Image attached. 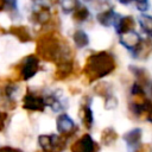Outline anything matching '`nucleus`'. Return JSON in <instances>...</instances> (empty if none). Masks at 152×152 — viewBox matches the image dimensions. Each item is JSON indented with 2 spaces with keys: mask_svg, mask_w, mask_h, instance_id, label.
Returning a JSON list of instances; mask_svg holds the SVG:
<instances>
[{
  "mask_svg": "<svg viewBox=\"0 0 152 152\" xmlns=\"http://www.w3.org/2000/svg\"><path fill=\"white\" fill-rule=\"evenodd\" d=\"M0 152H23V151L18 150V148H14V147H10V146H1Z\"/></svg>",
  "mask_w": 152,
  "mask_h": 152,
  "instance_id": "obj_27",
  "label": "nucleus"
},
{
  "mask_svg": "<svg viewBox=\"0 0 152 152\" xmlns=\"http://www.w3.org/2000/svg\"><path fill=\"white\" fill-rule=\"evenodd\" d=\"M78 5V0H62V8L64 12L74 11Z\"/></svg>",
  "mask_w": 152,
  "mask_h": 152,
  "instance_id": "obj_23",
  "label": "nucleus"
},
{
  "mask_svg": "<svg viewBox=\"0 0 152 152\" xmlns=\"http://www.w3.org/2000/svg\"><path fill=\"white\" fill-rule=\"evenodd\" d=\"M6 32H7V31H6V30H4V27H1V26H0V34H5Z\"/></svg>",
  "mask_w": 152,
  "mask_h": 152,
  "instance_id": "obj_31",
  "label": "nucleus"
},
{
  "mask_svg": "<svg viewBox=\"0 0 152 152\" xmlns=\"http://www.w3.org/2000/svg\"><path fill=\"white\" fill-rule=\"evenodd\" d=\"M141 137H142V131L140 128H133L124 135V139L129 146H137L140 142Z\"/></svg>",
  "mask_w": 152,
  "mask_h": 152,
  "instance_id": "obj_15",
  "label": "nucleus"
},
{
  "mask_svg": "<svg viewBox=\"0 0 152 152\" xmlns=\"http://www.w3.org/2000/svg\"><path fill=\"white\" fill-rule=\"evenodd\" d=\"M38 70H39V58L34 55H28L15 68L17 76H18L17 80L27 81L32 78Z\"/></svg>",
  "mask_w": 152,
  "mask_h": 152,
  "instance_id": "obj_3",
  "label": "nucleus"
},
{
  "mask_svg": "<svg viewBox=\"0 0 152 152\" xmlns=\"http://www.w3.org/2000/svg\"><path fill=\"white\" fill-rule=\"evenodd\" d=\"M135 152H152V146L150 144H141L135 148Z\"/></svg>",
  "mask_w": 152,
  "mask_h": 152,
  "instance_id": "obj_26",
  "label": "nucleus"
},
{
  "mask_svg": "<svg viewBox=\"0 0 152 152\" xmlns=\"http://www.w3.org/2000/svg\"><path fill=\"white\" fill-rule=\"evenodd\" d=\"M129 70L137 78V84H139L141 88L146 87L150 82V75H148V71L144 68H138V66H134V65H131L129 66Z\"/></svg>",
  "mask_w": 152,
  "mask_h": 152,
  "instance_id": "obj_10",
  "label": "nucleus"
},
{
  "mask_svg": "<svg viewBox=\"0 0 152 152\" xmlns=\"http://www.w3.org/2000/svg\"><path fill=\"white\" fill-rule=\"evenodd\" d=\"M45 101L42 96L27 90L26 95L23 99V107L27 110H33V112H43L45 108Z\"/></svg>",
  "mask_w": 152,
  "mask_h": 152,
  "instance_id": "obj_6",
  "label": "nucleus"
},
{
  "mask_svg": "<svg viewBox=\"0 0 152 152\" xmlns=\"http://www.w3.org/2000/svg\"><path fill=\"white\" fill-rule=\"evenodd\" d=\"M56 126H57V129L59 132V135H62L66 140H68V138L72 137L75 134V132L77 131L76 125L66 114H61L57 118Z\"/></svg>",
  "mask_w": 152,
  "mask_h": 152,
  "instance_id": "obj_4",
  "label": "nucleus"
},
{
  "mask_svg": "<svg viewBox=\"0 0 152 152\" xmlns=\"http://www.w3.org/2000/svg\"><path fill=\"white\" fill-rule=\"evenodd\" d=\"M97 21L103 25V26H110L113 25L114 20H115V13L113 12V10H107V11H102L97 14L96 17Z\"/></svg>",
  "mask_w": 152,
  "mask_h": 152,
  "instance_id": "obj_16",
  "label": "nucleus"
},
{
  "mask_svg": "<svg viewBox=\"0 0 152 152\" xmlns=\"http://www.w3.org/2000/svg\"><path fill=\"white\" fill-rule=\"evenodd\" d=\"M118 139V133L112 128V127H107L102 131L101 133V141L103 145L106 146H109L112 145L113 142H115Z\"/></svg>",
  "mask_w": 152,
  "mask_h": 152,
  "instance_id": "obj_17",
  "label": "nucleus"
},
{
  "mask_svg": "<svg viewBox=\"0 0 152 152\" xmlns=\"http://www.w3.org/2000/svg\"><path fill=\"white\" fill-rule=\"evenodd\" d=\"M119 1H120L121 4H129L132 0H119Z\"/></svg>",
  "mask_w": 152,
  "mask_h": 152,
  "instance_id": "obj_32",
  "label": "nucleus"
},
{
  "mask_svg": "<svg viewBox=\"0 0 152 152\" xmlns=\"http://www.w3.org/2000/svg\"><path fill=\"white\" fill-rule=\"evenodd\" d=\"M78 114H80V118H81V120H82L83 126H84L87 129H90L91 126H93V121H94V120H93V112H91V109L89 108V106L83 104V106L81 107Z\"/></svg>",
  "mask_w": 152,
  "mask_h": 152,
  "instance_id": "obj_14",
  "label": "nucleus"
},
{
  "mask_svg": "<svg viewBox=\"0 0 152 152\" xmlns=\"http://www.w3.org/2000/svg\"><path fill=\"white\" fill-rule=\"evenodd\" d=\"M50 1H51V4H56L58 0H50Z\"/></svg>",
  "mask_w": 152,
  "mask_h": 152,
  "instance_id": "obj_33",
  "label": "nucleus"
},
{
  "mask_svg": "<svg viewBox=\"0 0 152 152\" xmlns=\"http://www.w3.org/2000/svg\"><path fill=\"white\" fill-rule=\"evenodd\" d=\"M33 1H37V0H33Z\"/></svg>",
  "mask_w": 152,
  "mask_h": 152,
  "instance_id": "obj_35",
  "label": "nucleus"
},
{
  "mask_svg": "<svg viewBox=\"0 0 152 152\" xmlns=\"http://www.w3.org/2000/svg\"><path fill=\"white\" fill-rule=\"evenodd\" d=\"M139 24H140L142 31H144L148 37L152 38V17L146 15V14L140 15V18H139Z\"/></svg>",
  "mask_w": 152,
  "mask_h": 152,
  "instance_id": "obj_19",
  "label": "nucleus"
},
{
  "mask_svg": "<svg viewBox=\"0 0 152 152\" xmlns=\"http://www.w3.org/2000/svg\"><path fill=\"white\" fill-rule=\"evenodd\" d=\"M116 68L114 57L107 51H99L90 55L84 64L83 72L88 82H94L109 75Z\"/></svg>",
  "mask_w": 152,
  "mask_h": 152,
  "instance_id": "obj_2",
  "label": "nucleus"
},
{
  "mask_svg": "<svg viewBox=\"0 0 152 152\" xmlns=\"http://www.w3.org/2000/svg\"><path fill=\"white\" fill-rule=\"evenodd\" d=\"M38 144L44 152H53L52 135H40L38 138Z\"/></svg>",
  "mask_w": 152,
  "mask_h": 152,
  "instance_id": "obj_20",
  "label": "nucleus"
},
{
  "mask_svg": "<svg viewBox=\"0 0 152 152\" xmlns=\"http://www.w3.org/2000/svg\"><path fill=\"white\" fill-rule=\"evenodd\" d=\"M74 69H75L74 58L62 61L58 64H56V71L53 74V78L58 80V81H63V80L68 78L74 72Z\"/></svg>",
  "mask_w": 152,
  "mask_h": 152,
  "instance_id": "obj_7",
  "label": "nucleus"
},
{
  "mask_svg": "<svg viewBox=\"0 0 152 152\" xmlns=\"http://www.w3.org/2000/svg\"><path fill=\"white\" fill-rule=\"evenodd\" d=\"M94 91L95 94H97L99 96H102V97H108L110 94V84L107 83V82H99L95 87H94Z\"/></svg>",
  "mask_w": 152,
  "mask_h": 152,
  "instance_id": "obj_21",
  "label": "nucleus"
},
{
  "mask_svg": "<svg viewBox=\"0 0 152 152\" xmlns=\"http://www.w3.org/2000/svg\"><path fill=\"white\" fill-rule=\"evenodd\" d=\"M5 4H6V0H0V11H2Z\"/></svg>",
  "mask_w": 152,
  "mask_h": 152,
  "instance_id": "obj_30",
  "label": "nucleus"
},
{
  "mask_svg": "<svg viewBox=\"0 0 152 152\" xmlns=\"http://www.w3.org/2000/svg\"><path fill=\"white\" fill-rule=\"evenodd\" d=\"M146 118L148 119V121L152 122V103H151V106H150V108H148V110H147V116H146Z\"/></svg>",
  "mask_w": 152,
  "mask_h": 152,
  "instance_id": "obj_29",
  "label": "nucleus"
},
{
  "mask_svg": "<svg viewBox=\"0 0 152 152\" xmlns=\"http://www.w3.org/2000/svg\"><path fill=\"white\" fill-rule=\"evenodd\" d=\"M7 32L11 33L12 36H14L21 43H28L32 39V37L30 34V31H28V27H26L24 25H20V26H11Z\"/></svg>",
  "mask_w": 152,
  "mask_h": 152,
  "instance_id": "obj_9",
  "label": "nucleus"
},
{
  "mask_svg": "<svg viewBox=\"0 0 152 152\" xmlns=\"http://www.w3.org/2000/svg\"><path fill=\"white\" fill-rule=\"evenodd\" d=\"M71 152H97L99 146L89 134H83L70 147Z\"/></svg>",
  "mask_w": 152,
  "mask_h": 152,
  "instance_id": "obj_5",
  "label": "nucleus"
},
{
  "mask_svg": "<svg viewBox=\"0 0 152 152\" xmlns=\"http://www.w3.org/2000/svg\"><path fill=\"white\" fill-rule=\"evenodd\" d=\"M134 55L139 59H147L152 53V39L146 38L144 40H140V43L133 49Z\"/></svg>",
  "mask_w": 152,
  "mask_h": 152,
  "instance_id": "obj_8",
  "label": "nucleus"
},
{
  "mask_svg": "<svg viewBox=\"0 0 152 152\" xmlns=\"http://www.w3.org/2000/svg\"><path fill=\"white\" fill-rule=\"evenodd\" d=\"M32 21L34 23H38L40 25H45L48 24L50 20H51V14H50V11H49V7L46 6H40L39 10L34 11L32 13Z\"/></svg>",
  "mask_w": 152,
  "mask_h": 152,
  "instance_id": "obj_11",
  "label": "nucleus"
},
{
  "mask_svg": "<svg viewBox=\"0 0 152 152\" xmlns=\"http://www.w3.org/2000/svg\"><path fill=\"white\" fill-rule=\"evenodd\" d=\"M116 106H118V100L115 96L109 95L108 97H106V100H104V108L106 109H114V108H116Z\"/></svg>",
  "mask_w": 152,
  "mask_h": 152,
  "instance_id": "obj_24",
  "label": "nucleus"
},
{
  "mask_svg": "<svg viewBox=\"0 0 152 152\" xmlns=\"http://www.w3.org/2000/svg\"><path fill=\"white\" fill-rule=\"evenodd\" d=\"M36 52L40 59L55 64L72 59V51L68 42L56 30H50L37 38Z\"/></svg>",
  "mask_w": 152,
  "mask_h": 152,
  "instance_id": "obj_1",
  "label": "nucleus"
},
{
  "mask_svg": "<svg viewBox=\"0 0 152 152\" xmlns=\"http://www.w3.org/2000/svg\"><path fill=\"white\" fill-rule=\"evenodd\" d=\"M134 27H135V21L133 19V17L127 15V17H124L120 19V21L118 24V32L120 34L128 33V32H132Z\"/></svg>",
  "mask_w": 152,
  "mask_h": 152,
  "instance_id": "obj_13",
  "label": "nucleus"
},
{
  "mask_svg": "<svg viewBox=\"0 0 152 152\" xmlns=\"http://www.w3.org/2000/svg\"><path fill=\"white\" fill-rule=\"evenodd\" d=\"M151 91H152V87H151Z\"/></svg>",
  "mask_w": 152,
  "mask_h": 152,
  "instance_id": "obj_34",
  "label": "nucleus"
},
{
  "mask_svg": "<svg viewBox=\"0 0 152 152\" xmlns=\"http://www.w3.org/2000/svg\"><path fill=\"white\" fill-rule=\"evenodd\" d=\"M72 38H74V42L76 44L77 48H84L89 44V38H88V34L82 31V30H76L72 34Z\"/></svg>",
  "mask_w": 152,
  "mask_h": 152,
  "instance_id": "obj_18",
  "label": "nucleus"
},
{
  "mask_svg": "<svg viewBox=\"0 0 152 152\" xmlns=\"http://www.w3.org/2000/svg\"><path fill=\"white\" fill-rule=\"evenodd\" d=\"M140 37L138 33L135 32H128V33H124L121 34V38H120V43L126 46L127 49H134L139 43H140Z\"/></svg>",
  "mask_w": 152,
  "mask_h": 152,
  "instance_id": "obj_12",
  "label": "nucleus"
},
{
  "mask_svg": "<svg viewBox=\"0 0 152 152\" xmlns=\"http://www.w3.org/2000/svg\"><path fill=\"white\" fill-rule=\"evenodd\" d=\"M43 152H44V151H43Z\"/></svg>",
  "mask_w": 152,
  "mask_h": 152,
  "instance_id": "obj_36",
  "label": "nucleus"
},
{
  "mask_svg": "<svg viewBox=\"0 0 152 152\" xmlns=\"http://www.w3.org/2000/svg\"><path fill=\"white\" fill-rule=\"evenodd\" d=\"M135 5L139 11H146L148 8V0H135Z\"/></svg>",
  "mask_w": 152,
  "mask_h": 152,
  "instance_id": "obj_25",
  "label": "nucleus"
},
{
  "mask_svg": "<svg viewBox=\"0 0 152 152\" xmlns=\"http://www.w3.org/2000/svg\"><path fill=\"white\" fill-rule=\"evenodd\" d=\"M6 119H7V115H6V113H2V112H0V131H2V129H4Z\"/></svg>",
  "mask_w": 152,
  "mask_h": 152,
  "instance_id": "obj_28",
  "label": "nucleus"
},
{
  "mask_svg": "<svg viewBox=\"0 0 152 152\" xmlns=\"http://www.w3.org/2000/svg\"><path fill=\"white\" fill-rule=\"evenodd\" d=\"M88 17H89V11L84 6H81L80 8H77L72 14V19L75 23H83L84 20H87Z\"/></svg>",
  "mask_w": 152,
  "mask_h": 152,
  "instance_id": "obj_22",
  "label": "nucleus"
}]
</instances>
